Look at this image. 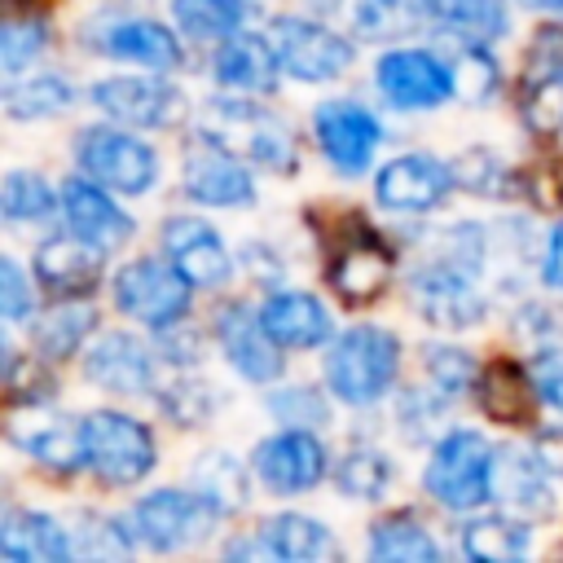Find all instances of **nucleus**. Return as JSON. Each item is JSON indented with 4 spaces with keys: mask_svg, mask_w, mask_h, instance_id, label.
<instances>
[{
    "mask_svg": "<svg viewBox=\"0 0 563 563\" xmlns=\"http://www.w3.org/2000/svg\"><path fill=\"white\" fill-rule=\"evenodd\" d=\"M400 369V343L383 325H352L325 352V387L343 405H374L387 396Z\"/></svg>",
    "mask_w": 563,
    "mask_h": 563,
    "instance_id": "obj_1",
    "label": "nucleus"
},
{
    "mask_svg": "<svg viewBox=\"0 0 563 563\" xmlns=\"http://www.w3.org/2000/svg\"><path fill=\"white\" fill-rule=\"evenodd\" d=\"M202 136L211 145H220V150H229L246 163L273 167V172H295L299 167V150H295L290 128L273 110L251 106V101H229V97L207 101Z\"/></svg>",
    "mask_w": 563,
    "mask_h": 563,
    "instance_id": "obj_2",
    "label": "nucleus"
},
{
    "mask_svg": "<svg viewBox=\"0 0 563 563\" xmlns=\"http://www.w3.org/2000/svg\"><path fill=\"white\" fill-rule=\"evenodd\" d=\"M493 449L479 431H449L431 449V462L422 471V488L444 510H475L493 497Z\"/></svg>",
    "mask_w": 563,
    "mask_h": 563,
    "instance_id": "obj_3",
    "label": "nucleus"
},
{
    "mask_svg": "<svg viewBox=\"0 0 563 563\" xmlns=\"http://www.w3.org/2000/svg\"><path fill=\"white\" fill-rule=\"evenodd\" d=\"M88 466L110 488H132L154 471V435L145 422L119 409H97L84 418Z\"/></svg>",
    "mask_w": 563,
    "mask_h": 563,
    "instance_id": "obj_4",
    "label": "nucleus"
},
{
    "mask_svg": "<svg viewBox=\"0 0 563 563\" xmlns=\"http://www.w3.org/2000/svg\"><path fill=\"white\" fill-rule=\"evenodd\" d=\"M75 158L84 176H92L114 194H150L158 180V154L123 128H106V123L84 128L75 141Z\"/></svg>",
    "mask_w": 563,
    "mask_h": 563,
    "instance_id": "obj_5",
    "label": "nucleus"
},
{
    "mask_svg": "<svg viewBox=\"0 0 563 563\" xmlns=\"http://www.w3.org/2000/svg\"><path fill=\"white\" fill-rule=\"evenodd\" d=\"M189 282L176 273V264L158 260H132L114 273V303L145 330H172L189 312Z\"/></svg>",
    "mask_w": 563,
    "mask_h": 563,
    "instance_id": "obj_6",
    "label": "nucleus"
},
{
    "mask_svg": "<svg viewBox=\"0 0 563 563\" xmlns=\"http://www.w3.org/2000/svg\"><path fill=\"white\" fill-rule=\"evenodd\" d=\"M220 519V510L194 488V493H180V488H158V493H145L128 523H132V537L150 550H185L194 541H202L211 532V523Z\"/></svg>",
    "mask_w": 563,
    "mask_h": 563,
    "instance_id": "obj_7",
    "label": "nucleus"
},
{
    "mask_svg": "<svg viewBox=\"0 0 563 563\" xmlns=\"http://www.w3.org/2000/svg\"><path fill=\"white\" fill-rule=\"evenodd\" d=\"M273 48L282 57V70L290 79H299V84L339 79L352 66V57H356V48H352L347 35H339L325 22L295 18V13H286V18L273 22Z\"/></svg>",
    "mask_w": 563,
    "mask_h": 563,
    "instance_id": "obj_8",
    "label": "nucleus"
},
{
    "mask_svg": "<svg viewBox=\"0 0 563 563\" xmlns=\"http://www.w3.org/2000/svg\"><path fill=\"white\" fill-rule=\"evenodd\" d=\"M374 84L396 110H435L453 97V66L427 48H391L378 57Z\"/></svg>",
    "mask_w": 563,
    "mask_h": 563,
    "instance_id": "obj_9",
    "label": "nucleus"
},
{
    "mask_svg": "<svg viewBox=\"0 0 563 563\" xmlns=\"http://www.w3.org/2000/svg\"><path fill=\"white\" fill-rule=\"evenodd\" d=\"M251 466H255V475L264 479L268 493L299 497V493L321 484V475H325V444L312 431H303V427H286V431H273L268 440L255 444Z\"/></svg>",
    "mask_w": 563,
    "mask_h": 563,
    "instance_id": "obj_10",
    "label": "nucleus"
},
{
    "mask_svg": "<svg viewBox=\"0 0 563 563\" xmlns=\"http://www.w3.org/2000/svg\"><path fill=\"white\" fill-rule=\"evenodd\" d=\"M92 106L128 128H172L185 114V97L163 84V79H141V75H114V79H97L88 88Z\"/></svg>",
    "mask_w": 563,
    "mask_h": 563,
    "instance_id": "obj_11",
    "label": "nucleus"
},
{
    "mask_svg": "<svg viewBox=\"0 0 563 563\" xmlns=\"http://www.w3.org/2000/svg\"><path fill=\"white\" fill-rule=\"evenodd\" d=\"M312 132H317V145L330 158V167L343 176L365 172L383 141L378 119L361 101H321L312 114Z\"/></svg>",
    "mask_w": 563,
    "mask_h": 563,
    "instance_id": "obj_12",
    "label": "nucleus"
},
{
    "mask_svg": "<svg viewBox=\"0 0 563 563\" xmlns=\"http://www.w3.org/2000/svg\"><path fill=\"white\" fill-rule=\"evenodd\" d=\"M453 185H457V180H453V167H444L435 154H400V158H391V163L378 167V176H374V198H378L387 211L422 216V211L440 207Z\"/></svg>",
    "mask_w": 563,
    "mask_h": 563,
    "instance_id": "obj_13",
    "label": "nucleus"
},
{
    "mask_svg": "<svg viewBox=\"0 0 563 563\" xmlns=\"http://www.w3.org/2000/svg\"><path fill=\"white\" fill-rule=\"evenodd\" d=\"M163 251H167V260L176 264V273L189 286H207L211 290V286H224L229 273H233L224 238L202 216H172V220H163Z\"/></svg>",
    "mask_w": 563,
    "mask_h": 563,
    "instance_id": "obj_14",
    "label": "nucleus"
},
{
    "mask_svg": "<svg viewBox=\"0 0 563 563\" xmlns=\"http://www.w3.org/2000/svg\"><path fill=\"white\" fill-rule=\"evenodd\" d=\"M216 343L224 347L229 365L246 378V383H277L282 378V343L264 330L260 312H246V303H229L216 317Z\"/></svg>",
    "mask_w": 563,
    "mask_h": 563,
    "instance_id": "obj_15",
    "label": "nucleus"
},
{
    "mask_svg": "<svg viewBox=\"0 0 563 563\" xmlns=\"http://www.w3.org/2000/svg\"><path fill=\"white\" fill-rule=\"evenodd\" d=\"M185 194L202 207H246L255 198V180L246 172V158L202 141L185 154Z\"/></svg>",
    "mask_w": 563,
    "mask_h": 563,
    "instance_id": "obj_16",
    "label": "nucleus"
},
{
    "mask_svg": "<svg viewBox=\"0 0 563 563\" xmlns=\"http://www.w3.org/2000/svg\"><path fill=\"white\" fill-rule=\"evenodd\" d=\"M9 435L22 453H31L40 466L57 471V475H75L79 466H88V444H84V422H70L62 413H44L40 405H31L26 418L9 422Z\"/></svg>",
    "mask_w": 563,
    "mask_h": 563,
    "instance_id": "obj_17",
    "label": "nucleus"
},
{
    "mask_svg": "<svg viewBox=\"0 0 563 563\" xmlns=\"http://www.w3.org/2000/svg\"><path fill=\"white\" fill-rule=\"evenodd\" d=\"M101 268H106V246L79 238L75 229L66 233H53L40 242L35 251V277L57 290V295H84L101 282Z\"/></svg>",
    "mask_w": 563,
    "mask_h": 563,
    "instance_id": "obj_18",
    "label": "nucleus"
},
{
    "mask_svg": "<svg viewBox=\"0 0 563 563\" xmlns=\"http://www.w3.org/2000/svg\"><path fill=\"white\" fill-rule=\"evenodd\" d=\"M413 299L427 312L431 325L457 330V325H475L484 317V299L475 295V277L457 273V268H440V264H418L413 268Z\"/></svg>",
    "mask_w": 563,
    "mask_h": 563,
    "instance_id": "obj_19",
    "label": "nucleus"
},
{
    "mask_svg": "<svg viewBox=\"0 0 563 563\" xmlns=\"http://www.w3.org/2000/svg\"><path fill=\"white\" fill-rule=\"evenodd\" d=\"M84 374L88 383L106 387V391H119V396H141V391H154V356L141 339L132 334H101L92 343V352L84 356Z\"/></svg>",
    "mask_w": 563,
    "mask_h": 563,
    "instance_id": "obj_20",
    "label": "nucleus"
},
{
    "mask_svg": "<svg viewBox=\"0 0 563 563\" xmlns=\"http://www.w3.org/2000/svg\"><path fill=\"white\" fill-rule=\"evenodd\" d=\"M387 277H391V251L387 242H378L374 233H361L356 242H343L325 268V282L330 290L343 299V303H369L387 290Z\"/></svg>",
    "mask_w": 563,
    "mask_h": 563,
    "instance_id": "obj_21",
    "label": "nucleus"
},
{
    "mask_svg": "<svg viewBox=\"0 0 563 563\" xmlns=\"http://www.w3.org/2000/svg\"><path fill=\"white\" fill-rule=\"evenodd\" d=\"M62 216H66V229H75L79 238L114 251L132 238V216L106 194V185L97 180H66L62 189Z\"/></svg>",
    "mask_w": 563,
    "mask_h": 563,
    "instance_id": "obj_22",
    "label": "nucleus"
},
{
    "mask_svg": "<svg viewBox=\"0 0 563 563\" xmlns=\"http://www.w3.org/2000/svg\"><path fill=\"white\" fill-rule=\"evenodd\" d=\"M92 48H101L106 57L119 62H141L150 70H176L180 66V44L167 26L150 22V18H114L106 22V31L92 40Z\"/></svg>",
    "mask_w": 563,
    "mask_h": 563,
    "instance_id": "obj_23",
    "label": "nucleus"
},
{
    "mask_svg": "<svg viewBox=\"0 0 563 563\" xmlns=\"http://www.w3.org/2000/svg\"><path fill=\"white\" fill-rule=\"evenodd\" d=\"M260 321L282 347H317L334 330L325 303L308 290H273L260 308Z\"/></svg>",
    "mask_w": 563,
    "mask_h": 563,
    "instance_id": "obj_24",
    "label": "nucleus"
},
{
    "mask_svg": "<svg viewBox=\"0 0 563 563\" xmlns=\"http://www.w3.org/2000/svg\"><path fill=\"white\" fill-rule=\"evenodd\" d=\"M216 79L233 92H273L282 79V57H277L273 40L233 31L216 53Z\"/></svg>",
    "mask_w": 563,
    "mask_h": 563,
    "instance_id": "obj_25",
    "label": "nucleus"
},
{
    "mask_svg": "<svg viewBox=\"0 0 563 563\" xmlns=\"http://www.w3.org/2000/svg\"><path fill=\"white\" fill-rule=\"evenodd\" d=\"M541 475H545V466L537 457H528L519 449H497V457H493V497L519 519H541V515L554 510V497H550Z\"/></svg>",
    "mask_w": 563,
    "mask_h": 563,
    "instance_id": "obj_26",
    "label": "nucleus"
},
{
    "mask_svg": "<svg viewBox=\"0 0 563 563\" xmlns=\"http://www.w3.org/2000/svg\"><path fill=\"white\" fill-rule=\"evenodd\" d=\"M0 554L13 563H57L70 554V532L44 510H4L0 519Z\"/></svg>",
    "mask_w": 563,
    "mask_h": 563,
    "instance_id": "obj_27",
    "label": "nucleus"
},
{
    "mask_svg": "<svg viewBox=\"0 0 563 563\" xmlns=\"http://www.w3.org/2000/svg\"><path fill=\"white\" fill-rule=\"evenodd\" d=\"M479 405L493 422H506V427H532V413H537V378H528V369H519L515 361H493L479 383Z\"/></svg>",
    "mask_w": 563,
    "mask_h": 563,
    "instance_id": "obj_28",
    "label": "nucleus"
},
{
    "mask_svg": "<svg viewBox=\"0 0 563 563\" xmlns=\"http://www.w3.org/2000/svg\"><path fill=\"white\" fill-rule=\"evenodd\" d=\"M532 545V532H528V519L519 515H479L462 528V554L466 559H479V563H510V559H523Z\"/></svg>",
    "mask_w": 563,
    "mask_h": 563,
    "instance_id": "obj_29",
    "label": "nucleus"
},
{
    "mask_svg": "<svg viewBox=\"0 0 563 563\" xmlns=\"http://www.w3.org/2000/svg\"><path fill=\"white\" fill-rule=\"evenodd\" d=\"M264 545H268V559H286V563H312V559H330L334 554V537L321 519H308V515H273L264 528H260Z\"/></svg>",
    "mask_w": 563,
    "mask_h": 563,
    "instance_id": "obj_30",
    "label": "nucleus"
},
{
    "mask_svg": "<svg viewBox=\"0 0 563 563\" xmlns=\"http://www.w3.org/2000/svg\"><path fill=\"white\" fill-rule=\"evenodd\" d=\"M418 9L444 31H462L466 40H484V44H493L510 26L506 0H418Z\"/></svg>",
    "mask_w": 563,
    "mask_h": 563,
    "instance_id": "obj_31",
    "label": "nucleus"
},
{
    "mask_svg": "<svg viewBox=\"0 0 563 563\" xmlns=\"http://www.w3.org/2000/svg\"><path fill=\"white\" fill-rule=\"evenodd\" d=\"M369 554L387 559V563H431L440 550H435L427 523L413 519L409 510H400V515H387L369 528Z\"/></svg>",
    "mask_w": 563,
    "mask_h": 563,
    "instance_id": "obj_32",
    "label": "nucleus"
},
{
    "mask_svg": "<svg viewBox=\"0 0 563 563\" xmlns=\"http://www.w3.org/2000/svg\"><path fill=\"white\" fill-rule=\"evenodd\" d=\"M75 101V88L53 75V70H40V75H13V84L4 88V106L13 119H53L62 114L66 106Z\"/></svg>",
    "mask_w": 563,
    "mask_h": 563,
    "instance_id": "obj_33",
    "label": "nucleus"
},
{
    "mask_svg": "<svg viewBox=\"0 0 563 563\" xmlns=\"http://www.w3.org/2000/svg\"><path fill=\"white\" fill-rule=\"evenodd\" d=\"M194 488L220 510V515H233V510H242L246 506V497H251V479H246V471H242V462L238 457H229V453H202L198 457V466H194Z\"/></svg>",
    "mask_w": 563,
    "mask_h": 563,
    "instance_id": "obj_34",
    "label": "nucleus"
},
{
    "mask_svg": "<svg viewBox=\"0 0 563 563\" xmlns=\"http://www.w3.org/2000/svg\"><path fill=\"white\" fill-rule=\"evenodd\" d=\"M92 325H97V312H92L88 303H57V308H48V312L35 321L31 339H35V347H40V356L62 361V356H70V352L88 339Z\"/></svg>",
    "mask_w": 563,
    "mask_h": 563,
    "instance_id": "obj_35",
    "label": "nucleus"
},
{
    "mask_svg": "<svg viewBox=\"0 0 563 563\" xmlns=\"http://www.w3.org/2000/svg\"><path fill=\"white\" fill-rule=\"evenodd\" d=\"M172 18L194 40H229L246 22V0H172Z\"/></svg>",
    "mask_w": 563,
    "mask_h": 563,
    "instance_id": "obj_36",
    "label": "nucleus"
},
{
    "mask_svg": "<svg viewBox=\"0 0 563 563\" xmlns=\"http://www.w3.org/2000/svg\"><path fill=\"white\" fill-rule=\"evenodd\" d=\"M66 532H70V554H79V559H123L132 550L128 532L97 510H75Z\"/></svg>",
    "mask_w": 563,
    "mask_h": 563,
    "instance_id": "obj_37",
    "label": "nucleus"
},
{
    "mask_svg": "<svg viewBox=\"0 0 563 563\" xmlns=\"http://www.w3.org/2000/svg\"><path fill=\"white\" fill-rule=\"evenodd\" d=\"M453 92L466 106H484L497 92V62L484 40H466L453 57Z\"/></svg>",
    "mask_w": 563,
    "mask_h": 563,
    "instance_id": "obj_38",
    "label": "nucleus"
},
{
    "mask_svg": "<svg viewBox=\"0 0 563 563\" xmlns=\"http://www.w3.org/2000/svg\"><path fill=\"white\" fill-rule=\"evenodd\" d=\"M453 180L479 198H510L519 185H515V172L493 154V150H466L462 158H453Z\"/></svg>",
    "mask_w": 563,
    "mask_h": 563,
    "instance_id": "obj_39",
    "label": "nucleus"
},
{
    "mask_svg": "<svg viewBox=\"0 0 563 563\" xmlns=\"http://www.w3.org/2000/svg\"><path fill=\"white\" fill-rule=\"evenodd\" d=\"M334 484L343 497H361V501H374L387 493L391 484V462L378 453V449H347V457L339 462L334 471Z\"/></svg>",
    "mask_w": 563,
    "mask_h": 563,
    "instance_id": "obj_40",
    "label": "nucleus"
},
{
    "mask_svg": "<svg viewBox=\"0 0 563 563\" xmlns=\"http://www.w3.org/2000/svg\"><path fill=\"white\" fill-rule=\"evenodd\" d=\"M0 207H4V220L9 224L48 220L53 216V189L35 172H9L4 176V189H0Z\"/></svg>",
    "mask_w": 563,
    "mask_h": 563,
    "instance_id": "obj_41",
    "label": "nucleus"
},
{
    "mask_svg": "<svg viewBox=\"0 0 563 563\" xmlns=\"http://www.w3.org/2000/svg\"><path fill=\"white\" fill-rule=\"evenodd\" d=\"M48 48V26L35 18H9L0 31V62L9 75H22Z\"/></svg>",
    "mask_w": 563,
    "mask_h": 563,
    "instance_id": "obj_42",
    "label": "nucleus"
},
{
    "mask_svg": "<svg viewBox=\"0 0 563 563\" xmlns=\"http://www.w3.org/2000/svg\"><path fill=\"white\" fill-rule=\"evenodd\" d=\"M427 374H431V383H435L444 396L471 391V387L479 383V365H475V356L462 352V347H444V343L427 347Z\"/></svg>",
    "mask_w": 563,
    "mask_h": 563,
    "instance_id": "obj_43",
    "label": "nucleus"
},
{
    "mask_svg": "<svg viewBox=\"0 0 563 563\" xmlns=\"http://www.w3.org/2000/svg\"><path fill=\"white\" fill-rule=\"evenodd\" d=\"M158 405H163V413H167L172 422L198 427V422L211 413V391H207L202 383H194V378H176L167 391H158Z\"/></svg>",
    "mask_w": 563,
    "mask_h": 563,
    "instance_id": "obj_44",
    "label": "nucleus"
},
{
    "mask_svg": "<svg viewBox=\"0 0 563 563\" xmlns=\"http://www.w3.org/2000/svg\"><path fill=\"white\" fill-rule=\"evenodd\" d=\"M273 413L282 418V422H303V427H321L325 418H330V409H325V400L312 391V387H286V391H277L273 400Z\"/></svg>",
    "mask_w": 563,
    "mask_h": 563,
    "instance_id": "obj_45",
    "label": "nucleus"
},
{
    "mask_svg": "<svg viewBox=\"0 0 563 563\" xmlns=\"http://www.w3.org/2000/svg\"><path fill=\"white\" fill-rule=\"evenodd\" d=\"M554 75H563V31L545 26L523 53V79H554Z\"/></svg>",
    "mask_w": 563,
    "mask_h": 563,
    "instance_id": "obj_46",
    "label": "nucleus"
},
{
    "mask_svg": "<svg viewBox=\"0 0 563 563\" xmlns=\"http://www.w3.org/2000/svg\"><path fill=\"white\" fill-rule=\"evenodd\" d=\"M9 391L18 405H44L53 396V378L44 374V365L31 361H9Z\"/></svg>",
    "mask_w": 563,
    "mask_h": 563,
    "instance_id": "obj_47",
    "label": "nucleus"
},
{
    "mask_svg": "<svg viewBox=\"0 0 563 563\" xmlns=\"http://www.w3.org/2000/svg\"><path fill=\"white\" fill-rule=\"evenodd\" d=\"M352 18L361 35H391L405 26V0H356Z\"/></svg>",
    "mask_w": 563,
    "mask_h": 563,
    "instance_id": "obj_48",
    "label": "nucleus"
},
{
    "mask_svg": "<svg viewBox=\"0 0 563 563\" xmlns=\"http://www.w3.org/2000/svg\"><path fill=\"white\" fill-rule=\"evenodd\" d=\"M0 290H4V321H22L31 308V290L22 282V268L13 260L0 264Z\"/></svg>",
    "mask_w": 563,
    "mask_h": 563,
    "instance_id": "obj_49",
    "label": "nucleus"
},
{
    "mask_svg": "<svg viewBox=\"0 0 563 563\" xmlns=\"http://www.w3.org/2000/svg\"><path fill=\"white\" fill-rule=\"evenodd\" d=\"M532 457L545 466V475L563 479V427H541L532 435Z\"/></svg>",
    "mask_w": 563,
    "mask_h": 563,
    "instance_id": "obj_50",
    "label": "nucleus"
},
{
    "mask_svg": "<svg viewBox=\"0 0 563 563\" xmlns=\"http://www.w3.org/2000/svg\"><path fill=\"white\" fill-rule=\"evenodd\" d=\"M532 378H537L541 400L563 413V356H541L537 369H532Z\"/></svg>",
    "mask_w": 563,
    "mask_h": 563,
    "instance_id": "obj_51",
    "label": "nucleus"
},
{
    "mask_svg": "<svg viewBox=\"0 0 563 563\" xmlns=\"http://www.w3.org/2000/svg\"><path fill=\"white\" fill-rule=\"evenodd\" d=\"M541 277H545V286L563 290V220L550 229V242H545V260H541Z\"/></svg>",
    "mask_w": 563,
    "mask_h": 563,
    "instance_id": "obj_52",
    "label": "nucleus"
},
{
    "mask_svg": "<svg viewBox=\"0 0 563 563\" xmlns=\"http://www.w3.org/2000/svg\"><path fill=\"white\" fill-rule=\"evenodd\" d=\"M528 9H537V13H554V18H563V0H523Z\"/></svg>",
    "mask_w": 563,
    "mask_h": 563,
    "instance_id": "obj_53",
    "label": "nucleus"
}]
</instances>
